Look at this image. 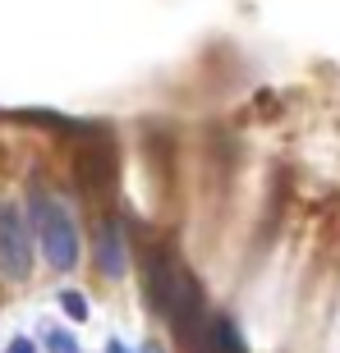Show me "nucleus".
Returning a JSON list of instances; mask_svg holds the SVG:
<instances>
[{
	"mask_svg": "<svg viewBox=\"0 0 340 353\" xmlns=\"http://www.w3.org/2000/svg\"><path fill=\"white\" fill-rule=\"evenodd\" d=\"M37 225H41L46 257H51L55 266H74V257H79V248H74V230H69V221L60 216L55 202H37Z\"/></svg>",
	"mask_w": 340,
	"mask_h": 353,
	"instance_id": "nucleus-1",
	"label": "nucleus"
},
{
	"mask_svg": "<svg viewBox=\"0 0 340 353\" xmlns=\"http://www.w3.org/2000/svg\"><path fill=\"white\" fill-rule=\"evenodd\" d=\"M0 271L10 280H23L28 271V243H23V230H19V216L10 207H0Z\"/></svg>",
	"mask_w": 340,
	"mask_h": 353,
	"instance_id": "nucleus-2",
	"label": "nucleus"
},
{
	"mask_svg": "<svg viewBox=\"0 0 340 353\" xmlns=\"http://www.w3.org/2000/svg\"><path fill=\"white\" fill-rule=\"evenodd\" d=\"M111 152H106V147H92V152H83L79 157V174H83V183H88V188H106V183H111Z\"/></svg>",
	"mask_w": 340,
	"mask_h": 353,
	"instance_id": "nucleus-3",
	"label": "nucleus"
},
{
	"mask_svg": "<svg viewBox=\"0 0 340 353\" xmlns=\"http://www.w3.org/2000/svg\"><path fill=\"white\" fill-rule=\"evenodd\" d=\"M120 266H124V262H120V234L106 225V230H102V271L120 275Z\"/></svg>",
	"mask_w": 340,
	"mask_h": 353,
	"instance_id": "nucleus-4",
	"label": "nucleus"
},
{
	"mask_svg": "<svg viewBox=\"0 0 340 353\" xmlns=\"http://www.w3.org/2000/svg\"><path fill=\"white\" fill-rule=\"evenodd\" d=\"M65 307H69V312H74V316H83V312H88V303H83L79 294H65Z\"/></svg>",
	"mask_w": 340,
	"mask_h": 353,
	"instance_id": "nucleus-5",
	"label": "nucleus"
},
{
	"mask_svg": "<svg viewBox=\"0 0 340 353\" xmlns=\"http://www.w3.org/2000/svg\"><path fill=\"white\" fill-rule=\"evenodd\" d=\"M10 353H32V344H28V340H14V344H10Z\"/></svg>",
	"mask_w": 340,
	"mask_h": 353,
	"instance_id": "nucleus-6",
	"label": "nucleus"
}]
</instances>
